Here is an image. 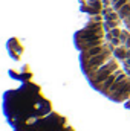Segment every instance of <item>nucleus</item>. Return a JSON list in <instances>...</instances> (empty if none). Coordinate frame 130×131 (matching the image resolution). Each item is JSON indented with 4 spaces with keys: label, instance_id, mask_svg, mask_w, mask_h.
Segmentation results:
<instances>
[{
    "label": "nucleus",
    "instance_id": "f257e3e1",
    "mask_svg": "<svg viewBox=\"0 0 130 131\" xmlns=\"http://www.w3.org/2000/svg\"><path fill=\"white\" fill-rule=\"evenodd\" d=\"M119 60H116L115 57H112L107 63H104V64L101 66L99 69H98L97 72L92 75V76H89L87 78V81H89V84L97 90L99 92V87H101V84L112 75V73H115L118 69H119V63H118Z\"/></svg>",
    "mask_w": 130,
    "mask_h": 131
},
{
    "label": "nucleus",
    "instance_id": "f03ea898",
    "mask_svg": "<svg viewBox=\"0 0 130 131\" xmlns=\"http://www.w3.org/2000/svg\"><path fill=\"white\" fill-rule=\"evenodd\" d=\"M113 49H115V46L110 47V49H107L106 52H103V53L97 55V57H92V58L87 60V61L80 63V64H81V70H83V73L86 75V78L92 76L101 66L104 64V63H107V61L113 57Z\"/></svg>",
    "mask_w": 130,
    "mask_h": 131
},
{
    "label": "nucleus",
    "instance_id": "7ed1b4c3",
    "mask_svg": "<svg viewBox=\"0 0 130 131\" xmlns=\"http://www.w3.org/2000/svg\"><path fill=\"white\" fill-rule=\"evenodd\" d=\"M103 0H80V9L81 12H86L87 15H99L104 11Z\"/></svg>",
    "mask_w": 130,
    "mask_h": 131
},
{
    "label": "nucleus",
    "instance_id": "20e7f679",
    "mask_svg": "<svg viewBox=\"0 0 130 131\" xmlns=\"http://www.w3.org/2000/svg\"><path fill=\"white\" fill-rule=\"evenodd\" d=\"M8 49H9V52H11V57H14V60H18L20 55H22V52H23V47H22V44H20V41H18L17 38L9 40Z\"/></svg>",
    "mask_w": 130,
    "mask_h": 131
},
{
    "label": "nucleus",
    "instance_id": "39448f33",
    "mask_svg": "<svg viewBox=\"0 0 130 131\" xmlns=\"http://www.w3.org/2000/svg\"><path fill=\"white\" fill-rule=\"evenodd\" d=\"M61 131H75V130H73L72 127H69V125H66V127H64V128H63Z\"/></svg>",
    "mask_w": 130,
    "mask_h": 131
}]
</instances>
